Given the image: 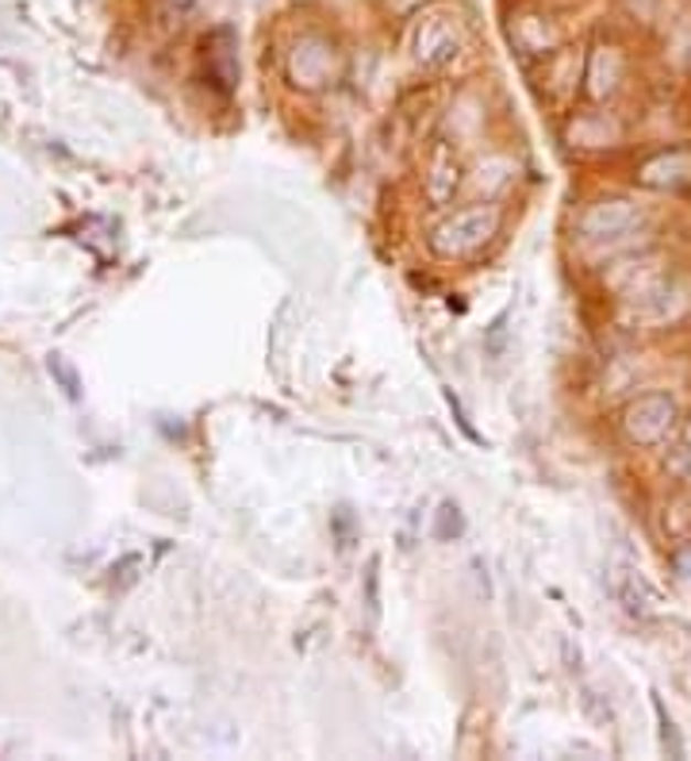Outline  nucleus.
<instances>
[{"instance_id":"obj_1","label":"nucleus","mask_w":691,"mask_h":761,"mask_svg":"<svg viewBox=\"0 0 691 761\" xmlns=\"http://www.w3.org/2000/svg\"><path fill=\"white\" fill-rule=\"evenodd\" d=\"M654 708H657V719H661V742H665V750H669L672 758H684V747H680L677 727H672V719L665 716V704H661V700H654Z\"/></svg>"}]
</instances>
